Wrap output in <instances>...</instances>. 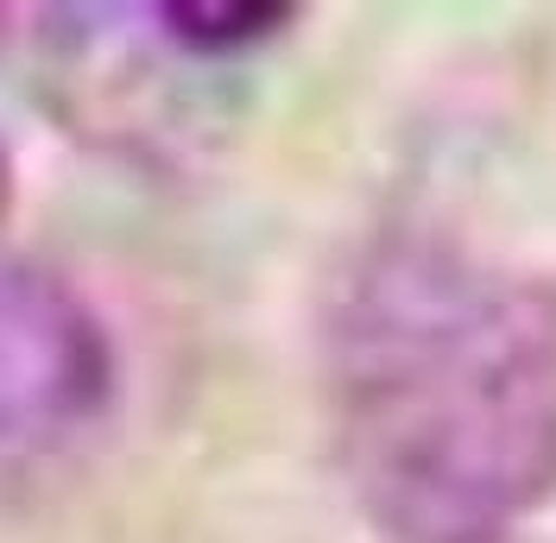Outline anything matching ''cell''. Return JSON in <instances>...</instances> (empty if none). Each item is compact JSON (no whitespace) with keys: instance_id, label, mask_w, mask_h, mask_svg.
<instances>
[{"instance_id":"obj_1","label":"cell","mask_w":556,"mask_h":543,"mask_svg":"<svg viewBox=\"0 0 556 543\" xmlns=\"http://www.w3.org/2000/svg\"><path fill=\"white\" fill-rule=\"evenodd\" d=\"M336 449L386 543H506L556 500V285L380 247L336 316Z\"/></svg>"},{"instance_id":"obj_2","label":"cell","mask_w":556,"mask_h":543,"mask_svg":"<svg viewBox=\"0 0 556 543\" xmlns=\"http://www.w3.org/2000/svg\"><path fill=\"white\" fill-rule=\"evenodd\" d=\"M114 399V348L83 291L0 260V480L51 462Z\"/></svg>"},{"instance_id":"obj_3","label":"cell","mask_w":556,"mask_h":543,"mask_svg":"<svg viewBox=\"0 0 556 543\" xmlns=\"http://www.w3.org/2000/svg\"><path fill=\"white\" fill-rule=\"evenodd\" d=\"M165 20V38H177L184 51H203V58H235V51H253V45H266L278 38L291 20H298V7H260V0H222V7H165L159 13Z\"/></svg>"},{"instance_id":"obj_4","label":"cell","mask_w":556,"mask_h":543,"mask_svg":"<svg viewBox=\"0 0 556 543\" xmlns=\"http://www.w3.org/2000/svg\"><path fill=\"white\" fill-rule=\"evenodd\" d=\"M7 209H13V159H7V146H0V222H7Z\"/></svg>"}]
</instances>
